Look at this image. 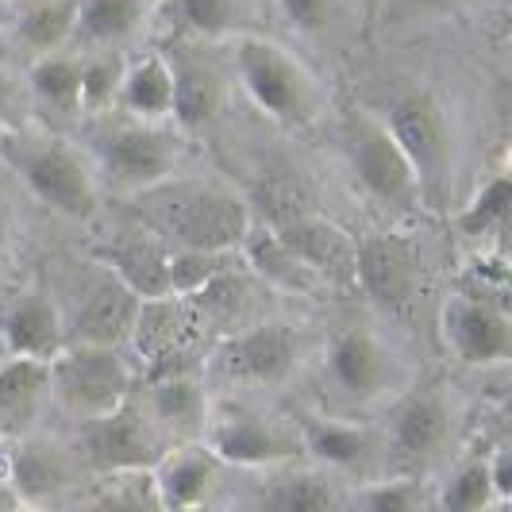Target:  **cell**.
<instances>
[{
	"label": "cell",
	"mask_w": 512,
	"mask_h": 512,
	"mask_svg": "<svg viewBox=\"0 0 512 512\" xmlns=\"http://www.w3.org/2000/svg\"><path fill=\"white\" fill-rule=\"evenodd\" d=\"M0 162L51 212L74 220V224L97 220V212H101V174L62 135L31 128L0 131Z\"/></svg>",
	"instance_id": "cell-2"
},
{
	"label": "cell",
	"mask_w": 512,
	"mask_h": 512,
	"mask_svg": "<svg viewBox=\"0 0 512 512\" xmlns=\"http://www.w3.org/2000/svg\"><path fill=\"white\" fill-rule=\"evenodd\" d=\"M0 4H12V0H0Z\"/></svg>",
	"instance_id": "cell-51"
},
{
	"label": "cell",
	"mask_w": 512,
	"mask_h": 512,
	"mask_svg": "<svg viewBox=\"0 0 512 512\" xmlns=\"http://www.w3.org/2000/svg\"><path fill=\"white\" fill-rule=\"evenodd\" d=\"M297 428L305 439V459L332 470L347 482H374L389 474L385 439L378 424H366L355 416H335L328 409L297 412Z\"/></svg>",
	"instance_id": "cell-16"
},
{
	"label": "cell",
	"mask_w": 512,
	"mask_h": 512,
	"mask_svg": "<svg viewBox=\"0 0 512 512\" xmlns=\"http://www.w3.org/2000/svg\"><path fill=\"white\" fill-rule=\"evenodd\" d=\"M174 97H178V77H174V62L166 54H139L128 62L124 74V89H120V104L124 116L131 120H147V124H166L174 120Z\"/></svg>",
	"instance_id": "cell-27"
},
{
	"label": "cell",
	"mask_w": 512,
	"mask_h": 512,
	"mask_svg": "<svg viewBox=\"0 0 512 512\" xmlns=\"http://www.w3.org/2000/svg\"><path fill=\"white\" fill-rule=\"evenodd\" d=\"M382 120L416 170L428 216H447L455 193V139L447 112L432 93H405L401 101L389 104Z\"/></svg>",
	"instance_id": "cell-7"
},
{
	"label": "cell",
	"mask_w": 512,
	"mask_h": 512,
	"mask_svg": "<svg viewBox=\"0 0 512 512\" xmlns=\"http://www.w3.org/2000/svg\"><path fill=\"white\" fill-rule=\"evenodd\" d=\"M24 74L35 112H47L54 120H81L85 116V104H81V58L66 51L51 54V58H35Z\"/></svg>",
	"instance_id": "cell-30"
},
{
	"label": "cell",
	"mask_w": 512,
	"mask_h": 512,
	"mask_svg": "<svg viewBox=\"0 0 512 512\" xmlns=\"http://www.w3.org/2000/svg\"><path fill=\"white\" fill-rule=\"evenodd\" d=\"M93 162L101 178L147 193L178 178L181 139L166 124H147L128 116V124H112L93 139Z\"/></svg>",
	"instance_id": "cell-11"
},
{
	"label": "cell",
	"mask_w": 512,
	"mask_h": 512,
	"mask_svg": "<svg viewBox=\"0 0 512 512\" xmlns=\"http://www.w3.org/2000/svg\"><path fill=\"white\" fill-rule=\"evenodd\" d=\"M70 512H166L154 470H120L89 478Z\"/></svg>",
	"instance_id": "cell-31"
},
{
	"label": "cell",
	"mask_w": 512,
	"mask_h": 512,
	"mask_svg": "<svg viewBox=\"0 0 512 512\" xmlns=\"http://www.w3.org/2000/svg\"><path fill=\"white\" fill-rule=\"evenodd\" d=\"M455 228H459L462 235H474V239L512 231V174L489 178L486 185L478 189V197L455 216Z\"/></svg>",
	"instance_id": "cell-35"
},
{
	"label": "cell",
	"mask_w": 512,
	"mask_h": 512,
	"mask_svg": "<svg viewBox=\"0 0 512 512\" xmlns=\"http://www.w3.org/2000/svg\"><path fill=\"white\" fill-rule=\"evenodd\" d=\"M439 332L451 355L466 366L512 362V312L486 297L455 293L439 312Z\"/></svg>",
	"instance_id": "cell-20"
},
{
	"label": "cell",
	"mask_w": 512,
	"mask_h": 512,
	"mask_svg": "<svg viewBox=\"0 0 512 512\" xmlns=\"http://www.w3.org/2000/svg\"><path fill=\"white\" fill-rule=\"evenodd\" d=\"M239 255H243L247 270L255 274L258 282L266 285V289H274V293H285V297H316L324 289V282L262 220H255V228L243 239Z\"/></svg>",
	"instance_id": "cell-26"
},
{
	"label": "cell",
	"mask_w": 512,
	"mask_h": 512,
	"mask_svg": "<svg viewBox=\"0 0 512 512\" xmlns=\"http://www.w3.org/2000/svg\"><path fill=\"white\" fill-rule=\"evenodd\" d=\"M247 478L251 489L243 497V512H355L359 486L308 459Z\"/></svg>",
	"instance_id": "cell-17"
},
{
	"label": "cell",
	"mask_w": 512,
	"mask_h": 512,
	"mask_svg": "<svg viewBox=\"0 0 512 512\" xmlns=\"http://www.w3.org/2000/svg\"><path fill=\"white\" fill-rule=\"evenodd\" d=\"M4 478L27 509L39 512H70L81 489L89 486V470L77 459L74 443H58L39 432L8 443Z\"/></svg>",
	"instance_id": "cell-13"
},
{
	"label": "cell",
	"mask_w": 512,
	"mask_h": 512,
	"mask_svg": "<svg viewBox=\"0 0 512 512\" xmlns=\"http://www.w3.org/2000/svg\"><path fill=\"white\" fill-rule=\"evenodd\" d=\"M47 409H51V362L8 355L0 362V443L35 436Z\"/></svg>",
	"instance_id": "cell-22"
},
{
	"label": "cell",
	"mask_w": 512,
	"mask_h": 512,
	"mask_svg": "<svg viewBox=\"0 0 512 512\" xmlns=\"http://www.w3.org/2000/svg\"><path fill=\"white\" fill-rule=\"evenodd\" d=\"M135 401L151 416L166 447L205 443L208 420H212V389L205 370H178V374H147V382L135 385Z\"/></svg>",
	"instance_id": "cell-18"
},
{
	"label": "cell",
	"mask_w": 512,
	"mask_h": 512,
	"mask_svg": "<svg viewBox=\"0 0 512 512\" xmlns=\"http://www.w3.org/2000/svg\"><path fill=\"white\" fill-rule=\"evenodd\" d=\"M493 462V486H497V501H512V447H501L489 455Z\"/></svg>",
	"instance_id": "cell-41"
},
{
	"label": "cell",
	"mask_w": 512,
	"mask_h": 512,
	"mask_svg": "<svg viewBox=\"0 0 512 512\" xmlns=\"http://www.w3.org/2000/svg\"><path fill=\"white\" fill-rule=\"evenodd\" d=\"M35 116L31 104V89H27V74L16 66L0 70V131H24Z\"/></svg>",
	"instance_id": "cell-39"
},
{
	"label": "cell",
	"mask_w": 512,
	"mask_h": 512,
	"mask_svg": "<svg viewBox=\"0 0 512 512\" xmlns=\"http://www.w3.org/2000/svg\"><path fill=\"white\" fill-rule=\"evenodd\" d=\"M205 447L224 462V470H243V474L305 459V439L297 428V416H278V412L239 405V401L212 405Z\"/></svg>",
	"instance_id": "cell-8"
},
{
	"label": "cell",
	"mask_w": 512,
	"mask_h": 512,
	"mask_svg": "<svg viewBox=\"0 0 512 512\" xmlns=\"http://www.w3.org/2000/svg\"><path fill=\"white\" fill-rule=\"evenodd\" d=\"M154 0H77V39L93 51H120L154 20Z\"/></svg>",
	"instance_id": "cell-28"
},
{
	"label": "cell",
	"mask_w": 512,
	"mask_h": 512,
	"mask_svg": "<svg viewBox=\"0 0 512 512\" xmlns=\"http://www.w3.org/2000/svg\"><path fill=\"white\" fill-rule=\"evenodd\" d=\"M220 478H224V462L216 459L205 443L174 447L154 466V482H158L166 512H193L216 505Z\"/></svg>",
	"instance_id": "cell-24"
},
{
	"label": "cell",
	"mask_w": 512,
	"mask_h": 512,
	"mask_svg": "<svg viewBox=\"0 0 512 512\" xmlns=\"http://www.w3.org/2000/svg\"><path fill=\"white\" fill-rule=\"evenodd\" d=\"M455 436V409L451 397L439 385H420L405 389L389 412H385L382 439L389 474H416L428 478Z\"/></svg>",
	"instance_id": "cell-9"
},
{
	"label": "cell",
	"mask_w": 512,
	"mask_h": 512,
	"mask_svg": "<svg viewBox=\"0 0 512 512\" xmlns=\"http://www.w3.org/2000/svg\"><path fill=\"white\" fill-rule=\"evenodd\" d=\"M8 27L20 54H31V62L62 54L77 39V0H31Z\"/></svg>",
	"instance_id": "cell-29"
},
{
	"label": "cell",
	"mask_w": 512,
	"mask_h": 512,
	"mask_svg": "<svg viewBox=\"0 0 512 512\" xmlns=\"http://www.w3.org/2000/svg\"><path fill=\"white\" fill-rule=\"evenodd\" d=\"M320 385L335 405L328 412L362 420L378 405H393L409 389V378L405 362L393 355V347L370 324H343L324 343Z\"/></svg>",
	"instance_id": "cell-3"
},
{
	"label": "cell",
	"mask_w": 512,
	"mask_h": 512,
	"mask_svg": "<svg viewBox=\"0 0 512 512\" xmlns=\"http://www.w3.org/2000/svg\"><path fill=\"white\" fill-rule=\"evenodd\" d=\"M24 509V501L16 497V489L8 486V478H0V512H16Z\"/></svg>",
	"instance_id": "cell-43"
},
{
	"label": "cell",
	"mask_w": 512,
	"mask_h": 512,
	"mask_svg": "<svg viewBox=\"0 0 512 512\" xmlns=\"http://www.w3.org/2000/svg\"><path fill=\"white\" fill-rule=\"evenodd\" d=\"M239 262V251L231 255H216V251H189V247H174L170 251V293L174 297H197L208 285L216 282L228 266Z\"/></svg>",
	"instance_id": "cell-38"
},
{
	"label": "cell",
	"mask_w": 512,
	"mask_h": 512,
	"mask_svg": "<svg viewBox=\"0 0 512 512\" xmlns=\"http://www.w3.org/2000/svg\"><path fill=\"white\" fill-rule=\"evenodd\" d=\"M197 335L201 332H197L189 301L170 293V297L143 301L135 332H131V347L147 366H162V362H174L181 355H193L189 347H193Z\"/></svg>",
	"instance_id": "cell-25"
},
{
	"label": "cell",
	"mask_w": 512,
	"mask_h": 512,
	"mask_svg": "<svg viewBox=\"0 0 512 512\" xmlns=\"http://www.w3.org/2000/svg\"><path fill=\"white\" fill-rule=\"evenodd\" d=\"M262 224L274 228L293 255L332 289H355L359 278V235L301 205L285 185L262 189Z\"/></svg>",
	"instance_id": "cell-6"
},
{
	"label": "cell",
	"mask_w": 512,
	"mask_h": 512,
	"mask_svg": "<svg viewBox=\"0 0 512 512\" xmlns=\"http://www.w3.org/2000/svg\"><path fill=\"white\" fill-rule=\"evenodd\" d=\"M493 505H497V486L489 455H470L459 462L436 493V512H489Z\"/></svg>",
	"instance_id": "cell-34"
},
{
	"label": "cell",
	"mask_w": 512,
	"mask_h": 512,
	"mask_svg": "<svg viewBox=\"0 0 512 512\" xmlns=\"http://www.w3.org/2000/svg\"><path fill=\"white\" fill-rule=\"evenodd\" d=\"M70 443H74L81 466L89 470V478L120 474V470H154L162 455L170 451L135 397L112 416L77 424Z\"/></svg>",
	"instance_id": "cell-15"
},
{
	"label": "cell",
	"mask_w": 512,
	"mask_h": 512,
	"mask_svg": "<svg viewBox=\"0 0 512 512\" xmlns=\"http://www.w3.org/2000/svg\"><path fill=\"white\" fill-rule=\"evenodd\" d=\"M193 512H228V505H224V501H216V505H205V509H193Z\"/></svg>",
	"instance_id": "cell-47"
},
{
	"label": "cell",
	"mask_w": 512,
	"mask_h": 512,
	"mask_svg": "<svg viewBox=\"0 0 512 512\" xmlns=\"http://www.w3.org/2000/svg\"><path fill=\"white\" fill-rule=\"evenodd\" d=\"M347 158L355 181L378 205L393 208L397 216H428L416 170L401 151V143L393 139V131L385 128V120L355 116L347 131Z\"/></svg>",
	"instance_id": "cell-14"
},
{
	"label": "cell",
	"mask_w": 512,
	"mask_h": 512,
	"mask_svg": "<svg viewBox=\"0 0 512 512\" xmlns=\"http://www.w3.org/2000/svg\"><path fill=\"white\" fill-rule=\"evenodd\" d=\"M0 335L12 359L51 362L66 347V320H62L54 293L31 289V293H20L16 301H8L0 308Z\"/></svg>",
	"instance_id": "cell-21"
},
{
	"label": "cell",
	"mask_w": 512,
	"mask_h": 512,
	"mask_svg": "<svg viewBox=\"0 0 512 512\" xmlns=\"http://www.w3.org/2000/svg\"><path fill=\"white\" fill-rule=\"evenodd\" d=\"M143 228L170 247L231 255L255 228V208L243 193L224 185H181L166 181L135 197Z\"/></svg>",
	"instance_id": "cell-1"
},
{
	"label": "cell",
	"mask_w": 512,
	"mask_h": 512,
	"mask_svg": "<svg viewBox=\"0 0 512 512\" xmlns=\"http://www.w3.org/2000/svg\"><path fill=\"white\" fill-rule=\"evenodd\" d=\"M4 239H8V216H4V208H0V251H4Z\"/></svg>",
	"instance_id": "cell-46"
},
{
	"label": "cell",
	"mask_w": 512,
	"mask_h": 512,
	"mask_svg": "<svg viewBox=\"0 0 512 512\" xmlns=\"http://www.w3.org/2000/svg\"><path fill=\"white\" fill-rule=\"evenodd\" d=\"M16 54H20V47H16V39H12V27L0 24V70H4V66H16Z\"/></svg>",
	"instance_id": "cell-42"
},
{
	"label": "cell",
	"mask_w": 512,
	"mask_h": 512,
	"mask_svg": "<svg viewBox=\"0 0 512 512\" xmlns=\"http://www.w3.org/2000/svg\"><path fill=\"white\" fill-rule=\"evenodd\" d=\"M401 4H409V8H420V12H436V8H447L451 0H401Z\"/></svg>",
	"instance_id": "cell-45"
},
{
	"label": "cell",
	"mask_w": 512,
	"mask_h": 512,
	"mask_svg": "<svg viewBox=\"0 0 512 512\" xmlns=\"http://www.w3.org/2000/svg\"><path fill=\"white\" fill-rule=\"evenodd\" d=\"M8 359V351H4V335H0V362Z\"/></svg>",
	"instance_id": "cell-48"
},
{
	"label": "cell",
	"mask_w": 512,
	"mask_h": 512,
	"mask_svg": "<svg viewBox=\"0 0 512 512\" xmlns=\"http://www.w3.org/2000/svg\"><path fill=\"white\" fill-rule=\"evenodd\" d=\"M54 301L66 320V343H101V347L131 343L139 308H143V297H135L97 258L81 262L70 293Z\"/></svg>",
	"instance_id": "cell-10"
},
{
	"label": "cell",
	"mask_w": 512,
	"mask_h": 512,
	"mask_svg": "<svg viewBox=\"0 0 512 512\" xmlns=\"http://www.w3.org/2000/svg\"><path fill=\"white\" fill-rule=\"evenodd\" d=\"M282 20L305 35H320L335 24L339 16V0H278Z\"/></svg>",
	"instance_id": "cell-40"
},
{
	"label": "cell",
	"mask_w": 512,
	"mask_h": 512,
	"mask_svg": "<svg viewBox=\"0 0 512 512\" xmlns=\"http://www.w3.org/2000/svg\"><path fill=\"white\" fill-rule=\"evenodd\" d=\"M154 20L178 27L197 39H235L239 31V0H158Z\"/></svg>",
	"instance_id": "cell-33"
},
{
	"label": "cell",
	"mask_w": 512,
	"mask_h": 512,
	"mask_svg": "<svg viewBox=\"0 0 512 512\" xmlns=\"http://www.w3.org/2000/svg\"><path fill=\"white\" fill-rule=\"evenodd\" d=\"M174 77H178L174 128L201 131L205 124H212L216 112H220V104H224L220 74L208 70V66H201V62H193V58H185V62H174Z\"/></svg>",
	"instance_id": "cell-32"
},
{
	"label": "cell",
	"mask_w": 512,
	"mask_h": 512,
	"mask_svg": "<svg viewBox=\"0 0 512 512\" xmlns=\"http://www.w3.org/2000/svg\"><path fill=\"white\" fill-rule=\"evenodd\" d=\"M135 397V370L124 347L66 343L51 359V409L89 424L124 409Z\"/></svg>",
	"instance_id": "cell-5"
},
{
	"label": "cell",
	"mask_w": 512,
	"mask_h": 512,
	"mask_svg": "<svg viewBox=\"0 0 512 512\" xmlns=\"http://www.w3.org/2000/svg\"><path fill=\"white\" fill-rule=\"evenodd\" d=\"M497 405H501V412H505V420H512V378L505 382V389L497 393Z\"/></svg>",
	"instance_id": "cell-44"
},
{
	"label": "cell",
	"mask_w": 512,
	"mask_h": 512,
	"mask_svg": "<svg viewBox=\"0 0 512 512\" xmlns=\"http://www.w3.org/2000/svg\"><path fill=\"white\" fill-rule=\"evenodd\" d=\"M231 66H235L243 93L274 124L297 128V124L316 120L320 81L289 47L266 39V35H235L231 39Z\"/></svg>",
	"instance_id": "cell-4"
},
{
	"label": "cell",
	"mask_w": 512,
	"mask_h": 512,
	"mask_svg": "<svg viewBox=\"0 0 512 512\" xmlns=\"http://www.w3.org/2000/svg\"><path fill=\"white\" fill-rule=\"evenodd\" d=\"M124 74H128V58L120 51H93L81 58V104L85 116H104L120 104V89H124Z\"/></svg>",
	"instance_id": "cell-37"
},
{
	"label": "cell",
	"mask_w": 512,
	"mask_h": 512,
	"mask_svg": "<svg viewBox=\"0 0 512 512\" xmlns=\"http://www.w3.org/2000/svg\"><path fill=\"white\" fill-rule=\"evenodd\" d=\"M4 8H8V4H0V24H12V20H4Z\"/></svg>",
	"instance_id": "cell-49"
},
{
	"label": "cell",
	"mask_w": 512,
	"mask_h": 512,
	"mask_svg": "<svg viewBox=\"0 0 512 512\" xmlns=\"http://www.w3.org/2000/svg\"><path fill=\"white\" fill-rule=\"evenodd\" d=\"M208 378H224L228 385L278 389L301 370V332L282 320H262L251 328L224 335L205 362Z\"/></svg>",
	"instance_id": "cell-12"
},
{
	"label": "cell",
	"mask_w": 512,
	"mask_h": 512,
	"mask_svg": "<svg viewBox=\"0 0 512 512\" xmlns=\"http://www.w3.org/2000/svg\"><path fill=\"white\" fill-rule=\"evenodd\" d=\"M4 455H8V443H0V459H4Z\"/></svg>",
	"instance_id": "cell-50"
},
{
	"label": "cell",
	"mask_w": 512,
	"mask_h": 512,
	"mask_svg": "<svg viewBox=\"0 0 512 512\" xmlns=\"http://www.w3.org/2000/svg\"><path fill=\"white\" fill-rule=\"evenodd\" d=\"M432 493L428 478L416 474H385L374 482H362L355 493V512H428Z\"/></svg>",
	"instance_id": "cell-36"
},
{
	"label": "cell",
	"mask_w": 512,
	"mask_h": 512,
	"mask_svg": "<svg viewBox=\"0 0 512 512\" xmlns=\"http://www.w3.org/2000/svg\"><path fill=\"white\" fill-rule=\"evenodd\" d=\"M170 251L174 247L162 243L154 231L139 228L135 235H116L101 247H93L89 258L108 266L135 297L154 301V297H170Z\"/></svg>",
	"instance_id": "cell-23"
},
{
	"label": "cell",
	"mask_w": 512,
	"mask_h": 512,
	"mask_svg": "<svg viewBox=\"0 0 512 512\" xmlns=\"http://www.w3.org/2000/svg\"><path fill=\"white\" fill-rule=\"evenodd\" d=\"M355 289L385 316H405L420 289V255L401 231H378L359 239Z\"/></svg>",
	"instance_id": "cell-19"
}]
</instances>
